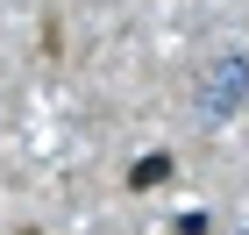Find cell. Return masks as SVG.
<instances>
[{"instance_id": "obj_1", "label": "cell", "mask_w": 249, "mask_h": 235, "mask_svg": "<svg viewBox=\"0 0 249 235\" xmlns=\"http://www.w3.org/2000/svg\"><path fill=\"white\" fill-rule=\"evenodd\" d=\"M242 100H249V57L228 50V57H213L207 72H199V114H207V121H228Z\"/></svg>"}, {"instance_id": "obj_2", "label": "cell", "mask_w": 249, "mask_h": 235, "mask_svg": "<svg viewBox=\"0 0 249 235\" xmlns=\"http://www.w3.org/2000/svg\"><path fill=\"white\" fill-rule=\"evenodd\" d=\"M164 171H171V157H150V164H135V185H164Z\"/></svg>"}]
</instances>
